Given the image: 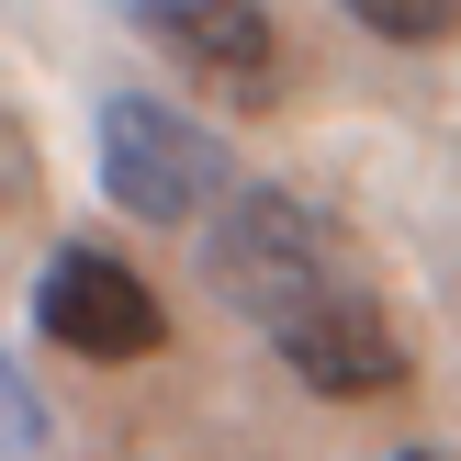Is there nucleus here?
Here are the masks:
<instances>
[{
	"label": "nucleus",
	"mask_w": 461,
	"mask_h": 461,
	"mask_svg": "<svg viewBox=\"0 0 461 461\" xmlns=\"http://www.w3.org/2000/svg\"><path fill=\"white\" fill-rule=\"evenodd\" d=\"M203 282H214L248 327H270V338H282L293 315H315L327 293H349L338 282V225L315 214L304 192H237V203H214Z\"/></svg>",
	"instance_id": "nucleus-1"
},
{
	"label": "nucleus",
	"mask_w": 461,
	"mask_h": 461,
	"mask_svg": "<svg viewBox=\"0 0 461 461\" xmlns=\"http://www.w3.org/2000/svg\"><path fill=\"white\" fill-rule=\"evenodd\" d=\"M102 192H113V214H135V225H192V214L225 203V147L192 113L124 90V102H102Z\"/></svg>",
	"instance_id": "nucleus-2"
},
{
	"label": "nucleus",
	"mask_w": 461,
	"mask_h": 461,
	"mask_svg": "<svg viewBox=\"0 0 461 461\" xmlns=\"http://www.w3.org/2000/svg\"><path fill=\"white\" fill-rule=\"evenodd\" d=\"M34 327L57 349H79V360H147L169 338V315H158L147 270H124L113 248H57L34 270Z\"/></svg>",
	"instance_id": "nucleus-3"
},
{
	"label": "nucleus",
	"mask_w": 461,
	"mask_h": 461,
	"mask_svg": "<svg viewBox=\"0 0 461 461\" xmlns=\"http://www.w3.org/2000/svg\"><path fill=\"white\" fill-rule=\"evenodd\" d=\"M135 23H147L192 79L237 90L248 113L282 102V23H270V0H135Z\"/></svg>",
	"instance_id": "nucleus-4"
},
{
	"label": "nucleus",
	"mask_w": 461,
	"mask_h": 461,
	"mask_svg": "<svg viewBox=\"0 0 461 461\" xmlns=\"http://www.w3.org/2000/svg\"><path fill=\"white\" fill-rule=\"evenodd\" d=\"M270 349H282L293 383L327 394V405H372V394H394V383H405V338H394V315H383L372 293H327V304L293 315Z\"/></svg>",
	"instance_id": "nucleus-5"
},
{
	"label": "nucleus",
	"mask_w": 461,
	"mask_h": 461,
	"mask_svg": "<svg viewBox=\"0 0 461 461\" xmlns=\"http://www.w3.org/2000/svg\"><path fill=\"white\" fill-rule=\"evenodd\" d=\"M360 23H372L383 45H439L450 23H461V0H349Z\"/></svg>",
	"instance_id": "nucleus-6"
},
{
	"label": "nucleus",
	"mask_w": 461,
	"mask_h": 461,
	"mask_svg": "<svg viewBox=\"0 0 461 461\" xmlns=\"http://www.w3.org/2000/svg\"><path fill=\"white\" fill-rule=\"evenodd\" d=\"M45 450V405H34V383L0 360V461H34Z\"/></svg>",
	"instance_id": "nucleus-7"
},
{
	"label": "nucleus",
	"mask_w": 461,
	"mask_h": 461,
	"mask_svg": "<svg viewBox=\"0 0 461 461\" xmlns=\"http://www.w3.org/2000/svg\"><path fill=\"white\" fill-rule=\"evenodd\" d=\"M394 461H428V450H394Z\"/></svg>",
	"instance_id": "nucleus-8"
}]
</instances>
